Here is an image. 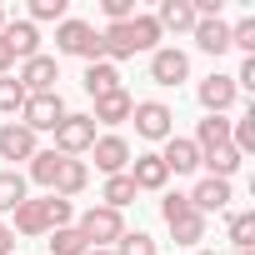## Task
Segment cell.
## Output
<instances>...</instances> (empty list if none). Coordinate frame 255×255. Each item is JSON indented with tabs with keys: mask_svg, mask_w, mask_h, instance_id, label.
I'll use <instances>...</instances> for the list:
<instances>
[{
	"mask_svg": "<svg viewBox=\"0 0 255 255\" xmlns=\"http://www.w3.org/2000/svg\"><path fill=\"white\" fill-rule=\"evenodd\" d=\"M55 50H60V55H80L85 65L105 60V45H100V30H95L90 20H75V15H65V20L55 25Z\"/></svg>",
	"mask_w": 255,
	"mask_h": 255,
	"instance_id": "6da1fadb",
	"label": "cell"
},
{
	"mask_svg": "<svg viewBox=\"0 0 255 255\" xmlns=\"http://www.w3.org/2000/svg\"><path fill=\"white\" fill-rule=\"evenodd\" d=\"M75 230H80L90 245H105V250H110V245L125 235V215H120V210H110V205H90V210H80V215H75Z\"/></svg>",
	"mask_w": 255,
	"mask_h": 255,
	"instance_id": "7a4b0ae2",
	"label": "cell"
},
{
	"mask_svg": "<svg viewBox=\"0 0 255 255\" xmlns=\"http://www.w3.org/2000/svg\"><path fill=\"white\" fill-rule=\"evenodd\" d=\"M130 120H135V135H140V140H155V145H165V140L175 135V110H170L165 100H135Z\"/></svg>",
	"mask_w": 255,
	"mask_h": 255,
	"instance_id": "3957f363",
	"label": "cell"
},
{
	"mask_svg": "<svg viewBox=\"0 0 255 255\" xmlns=\"http://www.w3.org/2000/svg\"><path fill=\"white\" fill-rule=\"evenodd\" d=\"M50 135H55V145H50L55 155H70V160H80V155L95 145V120H90V115H65V120L55 125V130H50Z\"/></svg>",
	"mask_w": 255,
	"mask_h": 255,
	"instance_id": "277c9868",
	"label": "cell"
},
{
	"mask_svg": "<svg viewBox=\"0 0 255 255\" xmlns=\"http://www.w3.org/2000/svg\"><path fill=\"white\" fill-rule=\"evenodd\" d=\"M70 110H65V100H60V90H50V95H25V105H20V125L30 135H40V130H55V125L65 120Z\"/></svg>",
	"mask_w": 255,
	"mask_h": 255,
	"instance_id": "5b68a950",
	"label": "cell"
},
{
	"mask_svg": "<svg viewBox=\"0 0 255 255\" xmlns=\"http://www.w3.org/2000/svg\"><path fill=\"white\" fill-rule=\"evenodd\" d=\"M90 155H95V170H100V175H125V170H130V140L115 135V130L95 135Z\"/></svg>",
	"mask_w": 255,
	"mask_h": 255,
	"instance_id": "8992f818",
	"label": "cell"
},
{
	"mask_svg": "<svg viewBox=\"0 0 255 255\" xmlns=\"http://www.w3.org/2000/svg\"><path fill=\"white\" fill-rule=\"evenodd\" d=\"M15 80L25 85V95H50L55 80H60V60L55 55H30V60H20Z\"/></svg>",
	"mask_w": 255,
	"mask_h": 255,
	"instance_id": "52a82bcc",
	"label": "cell"
},
{
	"mask_svg": "<svg viewBox=\"0 0 255 255\" xmlns=\"http://www.w3.org/2000/svg\"><path fill=\"white\" fill-rule=\"evenodd\" d=\"M150 80L155 85H180V80H190V55L185 50H175V45H160V50H150Z\"/></svg>",
	"mask_w": 255,
	"mask_h": 255,
	"instance_id": "ba28073f",
	"label": "cell"
},
{
	"mask_svg": "<svg viewBox=\"0 0 255 255\" xmlns=\"http://www.w3.org/2000/svg\"><path fill=\"white\" fill-rule=\"evenodd\" d=\"M235 95H240V90H235V80H230V75H220V70H215V75H205V80L195 85V100H200V110H205V115H225V110L235 105Z\"/></svg>",
	"mask_w": 255,
	"mask_h": 255,
	"instance_id": "9c48e42d",
	"label": "cell"
},
{
	"mask_svg": "<svg viewBox=\"0 0 255 255\" xmlns=\"http://www.w3.org/2000/svg\"><path fill=\"white\" fill-rule=\"evenodd\" d=\"M35 150H40V140L25 130L20 120H5V125H0V160H25V165H30Z\"/></svg>",
	"mask_w": 255,
	"mask_h": 255,
	"instance_id": "30bf717a",
	"label": "cell"
},
{
	"mask_svg": "<svg viewBox=\"0 0 255 255\" xmlns=\"http://www.w3.org/2000/svg\"><path fill=\"white\" fill-rule=\"evenodd\" d=\"M155 155L165 160L170 175H195V170H200V150H195V140H185V135H170Z\"/></svg>",
	"mask_w": 255,
	"mask_h": 255,
	"instance_id": "8fae6325",
	"label": "cell"
},
{
	"mask_svg": "<svg viewBox=\"0 0 255 255\" xmlns=\"http://www.w3.org/2000/svg\"><path fill=\"white\" fill-rule=\"evenodd\" d=\"M135 180V190H165L170 185V170H165V160L155 155V150H145V155H135L130 160V170H125Z\"/></svg>",
	"mask_w": 255,
	"mask_h": 255,
	"instance_id": "7c38bea8",
	"label": "cell"
},
{
	"mask_svg": "<svg viewBox=\"0 0 255 255\" xmlns=\"http://www.w3.org/2000/svg\"><path fill=\"white\" fill-rule=\"evenodd\" d=\"M10 215H15V225H10L15 235H30V240H35V235H50V215H45V195H40V200H30V195H25V200H20V205L10 210Z\"/></svg>",
	"mask_w": 255,
	"mask_h": 255,
	"instance_id": "4fadbf2b",
	"label": "cell"
},
{
	"mask_svg": "<svg viewBox=\"0 0 255 255\" xmlns=\"http://www.w3.org/2000/svg\"><path fill=\"white\" fill-rule=\"evenodd\" d=\"M0 40L10 45V55H15V60H30V55H40V30H35L30 20H5Z\"/></svg>",
	"mask_w": 255,
	"mask_h": 255,
	"instance_id": "5bb4252c",
	"label": "cell"
},
{
	"mask_svg": "<svg viewBox=\"0 0 255 255\" xmlns=\"http://www.w3.org/2000/svg\"><path fill=\"white\" fill-rule=\"evenodd\" d=\"M80 85H85V95H90V100H100V95H115V90H125V85H120V65H110V60H95V65H85Z\"/></svg>",
	"mask_w": 255,
	"mask_h": 255,
	"instance_id": "9a60e30c",
	"label": "cell"
},
{
	"mask_svg": "<svg viewBox=\"0 0 255 255\" xmlns=\"http://www.w3.org/2000/svg\"><path fill=\"white\" fill-rule=\"evenodd\" d=\"M155 25H160V35H165V30H175V35H190V30H195V5H190V0H160Z\"/></svg>",
	"mask_w": 255,
	"mask_h": 255,
	"instance_id": "2e32d148",
	"label": "cell"
},
{
	"mask_svg": "<svg viewBox=\"0 0 255 255\" xmlns=\"http://www.w3.org/2000/svg\"><path fill=\"white\" fill-rule=\"evenodd\" d=\"M190 35H195V45H200L205 55H225V50H230V25H225L220 15L195 20V30H190Z\"/></svg>",
	"mask_w": 255,
	"mask_h": 255,
	"instance_id": "e0dca14e",
	"label": "cell"
},
{
	"mask_svg": "<svg viewBox=\"0 0 255 255\" xmlns=\"http://www.w3.org/2000/svg\"><path fill=\"white\" fill-rule=\"evenodd\" d=\"M85 185H90V165L65 155V160H60V175H55V185H50V195H60V200H75Z\"/></svg>",
	"mask_w": 255,
	"mask_h": 255,
	"instance_id": "ac0fdd59",
	"label": "cell"
},
{
	"mask_svg": "<svg viewBox=\"0 0 255 255\" xmlns=\"http://www.w3.org/2000/svg\"><path fill=\"white\" fill-rule=\"evenodd\" d=\"M130 110H135V95H130V90H115V95H100V100H95L90 120H95V125H120V120H130Z\"/></svg>",
	"mask_w": 255,
	"mask_h": 255,
	"instance_id": "d6986e66",
	"label": "cell"
},
{
	"mask_svg": "<svg viewBox=\"0 0 255 255\" xmlns=\"http://www.w3.org/2000/svg\"><path fill=\"white\" fill-rule=\"evenodd\" d=\"M190 205L210 220V210H225V205H230V180H210V175H205V180L190 190Z\"/></svg>",
	"mask_w": 255,
	"mask_h": 255,
	"instance_id": "ffe728a7",
	"label": "cell"
},
{
	"mask_svg": "<svg viewBox=\"0 0 255 255\" xmlns=\"http://www.w3.org/2000/svg\"><path fill=\"white\" fill-rule=\"evenodd\" d=\"M195 150L205 155V150H215V145H230V115H205L200 125H195Z\"/></svg>",
	"mask_w": 255,
	"mask_h": 255,
	"instance_id": "44dd1931",
	"label": "cell"
},
{
	"mask_svg": "<svg viewBox=\"0 0 255 255\" xmlns=\"http://www.w3.org/2000/svg\"><path fill=\"white\" fill-rule=\"evenodd\" d=\"M240 160H245V155H240L235 145H215V150H205V155H200V165H205V175H210V180H230V175L240 170Z\"/></svg>",
	"mask_w": 255,
	"mask_h": 255,
	"instance_id": "7402d4cb",
	"label": "cell"
},
{
	"mask_svg": "<svg viewBox=\"0 0 255 255\" xmlns=\"http://www.w3.org/2000/svg\"><path fill=\"white\" fill-rule=\"evenodd\" d=\"M125 30H130V50L140 55V50H160V25H155V15H140L135 10V20H125Z\"/></svg>",
	"mask_w": 255,
	"mask_h": 255,
	"instance_id": "603a6c76",
	"label": "cell"
},
{
	"mask_svg": "<svg viewBox=\"0 0 255 255\" xmlns=\"http://www.w3.org/2000/svg\"><path fill=\"white\" fill-rule=\"evenodd\" d=\"M205 230H210V220H205L200 210H190V215H180V220L170 225V240H175V245H185V250H200Z\"/></svg>",
	"mask_w": 255,
	"mask_h": 255,
	"instance_id": "cb8c5ba5",
	"label": "cell"
},
{
	"mask_svg": "<svg viewBox=\"0 0 255 255\" xmlns=\"http://www.w3.org/2000/svg\"><path fill=\"white\" fill-rule=\"evenodd\" d=\"M60 160H65V155H55V150H35V155H30V170H25V185L35 180V185H45V190H50V185H55V175H60Z\"/></svg>",
	"mask_w": 255,
	"mask_h": 255,
	"instance_id": "d4e9b609",
	"label": "cell"
},
{
	"mask_svg": "<svg viewBox=\"0 0 255 255\" xmlns=\"http://www.w3.org/2000/svg\"><path fill=\"white\" fill-rule=\"evenodd\" d=\"M20 200H25V175L15 165H5V170H0V220H5Z\"/></svg>",
	"mask_w": 255,
	"mask_h": 255,
	"instance_id": "484cf974",
	"label": "cell"
},
{
	"mask_svg": "<svg viewBox=\"0 0 255 255\" xmlns=\"http://www.w3.org/2000/svg\"><path fill=\"white\" fill-rule=\"evenodd\" d=\"M140 190H135V180L130 175H105V190H100V205H110V210H125Z\"/></svg>",
	"mask_w": 255,
	"mask_h": 255,
	"instance_id": "4316f807",
	"label": "cell"
},
{
	"mask_svg": "<svg viewBox=\"0 0 255 255\" xmlns=\"http://www.w3.org/2000/svg\"><path fill=\"white\" fill-rule=\"evenodd\" d=\"M225 230H230V245L235 250H255V210H235Z\"/></svg>",
	"mask_w": 255,
	"mask_h": 255,
	"instance_id": "83f0119b",
	"label": "cell"
},
{
	"mask_svg": "<svg viewBox=\"0 0 255 255\" xmlns=\"http://www.w3.org/2000/svg\"><path fill=\"white\" fill-rule=\"evenodd\" d=\"M90 250V240L75 230V225H60V230H50V255H85Z\"/></svg>",
	"mask_w": 255,
	"mask_h": 255,
	"instance_id": "f1b7e54d",
	"label": "cell"
},
{
	"mask_svg": "<svg viewBox=\"0 0 255 255\" xmlns=\"http://www.w3.org/2000/svg\"><path fill=\"white\" fill-rule=\"evenodd\" d=\"M20 105H25V85L15 75H0V115H20Z\"/></svg>",
	"mask_w": 255,
	"mask_h": 255,
	"instance_id": "f546056e",
	"label": "cell"
},
{
	"mask_svg": "<svg viewBox=\"0 0 255 255\" xmlns=\"http://www.w3.org/2000/svg\"><path fill=\"white\" fill-rule=\"evenodd\" d=\"M110 250H115V255H155V240H150L145 230H125Z\"/></svg>",
	"mask_w": 255,
	"mask_h": 255,
	"instance_id": "4dcf8cb0",
	"label": "cell"
},
{
	"mask_svg": "<svg viewBox=\"0 0 255 255\" xmlns=\"http://www.w3.org/2000/svg\"><path fill=\"white\" fill-rule=\"evenodd\" d=\"M25 20H30L35 30H40L45 20H55V25H60V20H65V0H30V15H25Z\"/></svg>",
	"mask_w": 255,
	"mask_h": 255,
	"instance_id": "1f68e13d",
	"label": "cell"
},
{
	"mask_svg": "<svg viewBox=\"0 0 255 255\" xmlns=\"http://www.w3.org/2000/svg\"><path fill=\"white\" fill-rule=\"evenodd\" d=\"M230 50L255 55V15H245V20H235V25H230Z\"/></svg>",
	"mask_w": 255,
	"mask_h": 255,
	"instance_id": "d6a6232c",
	"label": "cell"
},
{
	"mask_svg": "<svg viewBox=\"0 0 255 255\" xmlns=\"http://www.w3.org/2000/svg\"><path fill=\"white\" fill-rule=\"evenodd\" d=\"M195 205H190V195L185 190H165V200H160V215H165V225H175L180 215H190Z\"/></svg>",
	"mask_w": 255,
	"mask_h": 255,
	"instance_id": "836d02e7",
	"label": "cell"
},
{
	"mask_svg": "<svg viewBox=\"0 0 255 255\" xmlns=\"http://www.w3.org/2000/svg\"><path fill=\"white\" fill-rule=\"evenodd\" d=\"M45 215H50V230L75 225V210H70V200H60V195H45Z\"/></svg>",
	"mask_w": 255,
	"mask_h": 255,
	"instance_id": "e575fe53",
	"label": "cell"
},
{
	"mask_svg": "<svg viewBox=\"0 0 255 255\" xmlns=\"http://www.w3.org/2000/svg\"><path fill=\"white\" fill-rule=\"evenodd\" d=\"M100 10L110 25H125V20H135V0H100Z\"/></svg>",
	"mask_w": 255,
	"mask_h": 255,
	"instance_id": "d590c367",
	"label": "cell"
},
{
	"mask_svg": "<svg viewBox=\"0 0 255 255\" xmlns=\"http://www.w3.org/2000/svg\"><path fill=\"white\" fill-rule=\"evenodd\" d=\"M230 80H235V90H255V55H245V60H240V70H235Z\"/></svg>",
	"mask_w": 255,
	"mask_h": 255,
	"instance_id": "8d00e7d4",
	"label": "cell"
},
{
	"mask_svg": "<svg viewBox=\"0 0 255 255\" xmlns=\"http://www.w3.org/2000/svg\"><path fill=\"white\" fill-rule=\"evenodd\" d=\"M0 75H15V55H10L5 40H0Z\"/></svg>",
	"mask_w": 255,
	"mask_h": 255,
	"instance_id": "74e56055",
	"label": "cell"
},
{
	"mask_svg": "<svg viewBox=\"0 0 255 255\" xmlns=\"http://www.w3.org/2000/svg\"><path fill=\"white\" fill-rule=\"evenodd\" d=\"M0 255H15V230L0 225Z\"/></svg>",
	"mask_w": 255,
	"mask_h": 255,
	"instance_id": "f35d334b",
	"label": "cell"
},
{
	"mask_svg": "<svg viewBox=\"0 0 255 255\" xmlns=\"http://www.w3.org/2000/svg\"><path fill=\"white\" fill-rule=\"evenodd\" d=\"M85 255H115V250H105V245H90V250H85Z\"/></svg>",
	"mask_w": 255,
	"mask_h": 255,
	"instance_id": "ab89813d",
	"label": "cell"
},
{
	"mask_svg": "<svg viewBox=\"0 0 255 255\" xmlns=\"http://www.w3.org/2000/svg\"><path fill=\"white\" fill-rule=\"evenodd\" d=\"M5 20H10V15H5V5H0V30H5Z\"/></svg>",
	"mask_w": 255,
	"mask_h": 255,
	"instance_id": "60d3db41",
	"label": "cell"
},
{
	"mask_svg": "<svg viewBox=\"0 0 255 255\" xmlns=\"http://www.w3.org/2000/svg\"><path fill=\"white\" fill-rule=\"evenodd\" d=\"M195 255H215V250H195Z\"/></svg>",
	"mask_w": 255,
	"mask_h": 255,
	"instance_id": "b9f144b4",
	"label": "cell"
},
{
	"mask_svg": "<svg viewBox=\"0 0 255 255\" xmlns=\"http://www.w3.org/2000/svg\"><path fill=\"white\" fill-rule=\"evenodd\" d=\"M240 255H250V250H240Z\"/></svg>",
	"mask_w": 255,
	"mask_h": 255,
	"instance_id": "7bdbcfd3",
	"label": "cell"
},
{
	"mask_svg": "<svg viewBox=\"0 0 255 255\" xmlns=\"http://www.w3.org/2000/svg\"><path fill=\"white\" fill-rule=\"evenodd\" d=\"M0 225H5V220H0Z\"/></svg>",
	"mask_w": 255,
	"mask_h": 255,
	"instance_id": "ee69618b",
	"label": "cell"
}]
</instances>
